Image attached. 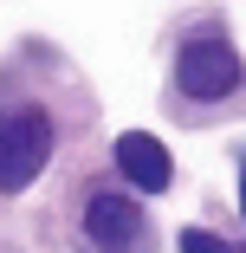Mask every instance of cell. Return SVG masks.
<instances>
[{"instance_id":"cell-1","label":"cell","mask_w":246,"mask_h":253,"mask_svg":"<svg viewBox=\"0 0 246 253\" xmlns=\"http://www.w3.org/2000/svg\"><path fill=\"white\" fill-rule=\"evenodd\" d=\"M45 156H52V117L45 111H13V117H0V188L20 195Z\"/></svg>"},{"instance_id":"cell-2","label":"cell","mask_w":246,"mask_h":253,"mask_svg":"<svg viewBox=\"0 0 246 253\" xmlns=\"http://www.w3.org/2000/svg\"><path fill=\"white\" fill-rule=\"evenodd\" d=\"M175 78H181V91H188V97H227V91L240 84V52H233L227 39L201 33V39H188V45H181Z\"/></svg>"},{"instance_id":"cell-3","label":"cell","mask_w":246,"mask_h":253,"mask_svg":"<svg viewBox=\"0 0 246 253\" xmlns=\"http://www.w3.org/2000/svg\"><path fill=\"white\" fill-rule=\"evenodd\" d=\"M84 234L104 247V253H136V240H142V208L130 195H91L84 201Z\"/></svg>"},{"instance_id":"cell-4","label":"cell","mask_w":246,"mask_h":253,"mask_svg":"<svg viewBox=\"0 0 246 253\" xmlns=\"http://www.w3.org/2000/svg\"><path fill=\"white\" fill-rule=\"evenodd\" d=\"M117 169L142 188V195H162L169 182H175V163H169V149L149 136V130H123L117 136Z\"/></svg>"},{"instance_id":"cell-5","label":"cell","mask_w":246,"mask_h":253,"mask_svg":"<svg viewBox=\"0 0 246 253\" xmlns=\"http://www.w3.org/2000/svg\"><path fill=\"white\" fill-rule=\"evenodd\" d=\"M181 253H240V247H227V240H214L208 227H181V240H175Z\"/></svg>"},{"instance_id":"cell-6","label":"cell","mask_w":246,"mask_h":253,"mask_svg":"<svg viewBox=\"0 0 246 253\" xmlns=\"http://www.w3.org/2000/svg\"><path fill=\"white\" fill-rule=\"evenodd\" d=\"M240 214H246V169H240Z\"/></svg>"}]
</instances>
